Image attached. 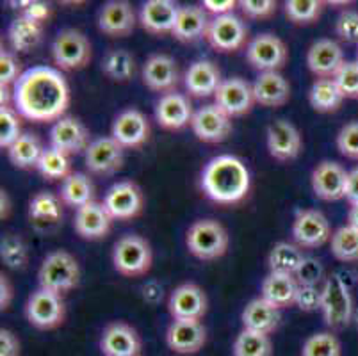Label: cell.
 <instances>
[{"mask_svg":"<svg viewBox=\"0 0 358 356\" xmlns=\"http://www.w3.org/2000/svg\"><path fill=\"white\" fill-rule=\"evenodd\" d=\"M80 282V266L73 255L64 250H55L48 253L38 271L40 289L50 290L64 296Z\"/></svg>","mask_w":358,"mask_h":356,"instance_id":"obj_3","label":"cell"},{"mask_svg":"<svg viewBox=\"0 0 358 356\" xmlns=\"http://www.w3.org/2000/svg\"><path fill=\"white\" fill-rule=\"evenodd\" d=\"M287 57L289 50L285 43L271 32L255 36L246 47V61L259 73L280 71L287 63Z\"/></svg>","mask_w":358,"mask_h":356,"instance_id":"obj_9","label":"cell"},{"mask_svg":"<svg viewBox=\"0 0 358 356\" xmlns=\"http://www.w3.org/2000/svg\"><path fill=\"white\" fill-rule=\"evenodd\" d=\"M207 43L220 54H232L248 47V25L236 13L210 18Z\"/></svg>","mask_w":358,"mask_h":356,"instance_id":"obj_10","label":"cell"},{"mask_svg":"<svg viewBox=\"0 0 358 356\" xmlns=\"http://www.w3.org/2000/svg\"><path fill=\"white\" fill-rule=\"evenodd\" d=\"M321 312L324 322L331 329H343L353 321V299L346 283L343 282V278H338V274H331L324 280Z\"/></svg>","mask_w":358,"mask_h":356,"instance_id":"obj_7","label":"cell"},{"mask_svg":"<svg viewBox=\"0 0 358 356\" xmlns=\"http://www.w3.org/2000/svg\"><path fill=\"white\" fill-rule=\"evenodd\" d=\"M102 73L113 83H129L136 73V59L125 48H113L102 59Z\"/></svg>","mask_w":358,"mask_h":356,"instance_id":"obj_40","label":"cell"},{"mask_svg":"<svg viewBox=\"0 0 358 356\" xmlns=\"http://www.w3.org/2000/svg\"><path fill=\"white\" fill-rule=\"evenodd\" d=\"M207 342V329L201 321H171L166 329V346L177 355H196Z\"/></svg>","mask_w":358,"mask_h":356,"instance_id":"obj_25","label":"cell"},{"mask_svg":"<svg viewBox=\"0 0 358 356\" xmlns=\"http://www.w3.org/2000/svg\"><path fill=\"white\" fill-rule=\"evenodd\" d=\"M91 145L90 130L86 129L79 118L64 116L59 122H55L50 129V146L68 157L86 153Z\"/></svg>","mask_w":358,"mask_h":356,"instance_id":"obj_20","label":"cell"},{"mask_svg":"<svg viewBox=\"0 0 358 356\" xmlns=\"http://www.w3.org/2000/svg\"><path fill=\"white\" fill-rule=\"evenodd\" d=\"M346 100L334 78H315L308 91V104L317 113H335Z\"/></svg>","mask_w":358,"mask_h":356,"instance_id":"obj_38","label":"cell"},{"mask_svg":"<svg viewBox=\"0 0 358 356\" xmlns=\"http://www.w3.org/2000/svg\"><path fill=\"white\" fill-rule=\"evenodd\" d=\"M24 312L29 325L34 326L36 329H41V332L59 328L66 318V306H64L63 296L45 289L34 290L29 296Z\"/></svg>","mask_w":358,"mask_h":356,"instance_id":"obj_8","label":"cell"},{"mask_svg":"<svg viewBox=\"0 0 358 356\" xmlns=\"http://www.w3.org/2000/svg\"><path fill=\"white\" fill-rule=\"evenodd\" d=\"M344 63L343 48L334 39H317L307 52V66L317 78H334Z\"/></svg>","mask_w":358,"mask_h":356,"instance_id":"obj_27","label":"cell"},{"mask_svg":"<svg viewBox=\"0 0 358 356\" xmlns=\"http://www.w3.org/2000/svg\"><path fill=\"white\" fill-rule=\"evenodd\" d=\"M102 204L115 221H130L145 208V192L132 180L116 182L107 189Z\"/></svg>","mask_w":358,"mask_h":356,"instance_id":"obj_11","label":"cell"},{"mask_svg":"<svg viewBox=\"0 0 358 356\" xmlns=\"http://www.w3.org/2000/svg\"><path fill=\"white\" fill-rule=\"evenodd\" d=\"M178 8L171 0H148L139 9V24L148 34H171L178 18Z\"/></svg>","mask_w":358,"mask_h":356,"instance_id":"obj_29","label":"cell"},{"mask_svg":"<svg viewBox=\"0 0 358 356\" xmlns=\"http://www.w3.org/2000/svg\"><path fill=\"white\" fill-rule=\"evenodd\" d=\"M357 61H358V48H357Z\"/></svg>","mask_w":358,"mask_h":356,"instance_id":"obj_64","label":"cell"},{"mask_svg":"<svg viewBox=\"0 0 358 356\" xmlns=\"http://www.w3.org/2000/svg\"><path fill=\"white\" fill-rule=\"evenodd\" d=\"M59 198L66 207L80 208L84 205L95 201V185L90 175L80 171H73L66 180L61 184Z\"/></svg>","mask_w":358,"mask_h":356,"instance_id":"obj_35","label":"cell"},{"mask_svg":"<svg viewBox=\"0 0 358 356\" xmlns=\"http://www.w3.org/2000/svg\"><path fill=\"white\" fill-rule=\"evenodd\" d=\"M22 134V116L18 111L13 106L0 107V148H11Z\"/></svg>","mask_w":358,"mask_h":356,"instance_id":"obj_47","label":"cell"},{"mask_svg":"<svg viewBox=\"0 0 358 356\" xmlns=\"http://www.w3.org/2000/svg\"><path fill=\"white\" fill-rule=\"evenodd\" d=\"M143 342L136 328L123 321L109 322L100 337V351L103 356H139Z\"/></svg>","mask_w":358,"mask_h":356,"instance_id":"obj_23","label":"cell"},{"mask_svg":"<svg viewBox=\"0 0 358 356\" xmlns=\"http://www.w3.org/2000/svg\"><path fill=\"white\" fill-rule=\"evenodd\" d=\"M125 161V148L110 136L93 139L84 153L86 169L93 175L107 176L120 171Z\"/></svg>","mask_w":358,"mask_h":356,"instance_id":"obj_17","label":"cell"},{"mask_svg":"<svg viewBox=\"0 0 358 356\" xmlns=\"http://www.w3.org/2000/svg\"><path fill=\"white\" fill-rule=\"evenodd\" d=\"M343 348L331 332H319L310 335L301 348V356H341Z\"/></svg>","mask_w":358,"mask_h":356,"instance_id":"obj_46","label":"cell"},{"mask_svg":"<svg viewBox=\"0 0 358 356\" xmlns=\"http://www.w3.org/2000/svg\"><path fill=\"white\" fill-rule=\"evenodd\" d=\"M210 18L203 8L198 6H184L178 11L177 24H175L173 36L180 43H198L201 39L207 38Z\"/></svg>","mask_w":358,"mask_h":356,"instance_id":"obj_32","label":"cell"},{"mask_svg":"<svg viewBox=\"0 0 358 356\" xmlns=\"http://www.w3.org/2000/svg\"><path fill=\"white\" fill-rule=\"evenodd\" d=\"M52 59L57 70L79 71L91 61V43L79 29H63L52 43Z\"/></svg>","mask_w":358,"mask_h":356,"instance_id":"obj_6","label":"cell"},{"mask_svg":"<svg viewBox=\"0 0 358 356\" xmlns=\"http://www.w3.org/2000/svg\"><path fill=\"white\" fill-rule=\"evenodd\" d=\"M38 171L43 176L45 180L48 182H61L63 184L68 176L71 175V164H70V157L66 153L59 152V150L45 148L43 155L40 159V164H38Z\"/></svg>","mask_w":358,"mask_h":356,"instance_id":"obj_41","label":"cell"},{"mask_svg":"<svg viewBox=\"0 0 358 356\" xmlns=\"http://www.w3.org/2000/svg\"><path fill=\"white\" fill-rule=\"evenodd\" d=\"M331 255L338 262H358V230L351 225L337 228L330 239Z\"/></svg>","mask_w":358,"mask_h":356,"instance_id":"obj_42","label":"cell"},{"mask_svg":"<svg viewBox=\"0 0 358 356\" xmlns=\"http://www.w3.org/2000/svg\"><path fill=\"white\" fill-rule=\"evenodd\" d=\"M194 109L191 104L189 97L184 93H173L162 94L155 104V122L159 127L169 132H177V130L191 127L193 122Z\"/></svg>","mask_w":358,"mask_h":356,"instance_id":"obj_19","label":"cell"},{"mask_svg":"<svg viewBox=\"0 0 358 356\" xmlns=\"http://www.w3.org/2000/svg\"><path fill=\"white\" fill-rule=\"evenodd\" d=\"M13 298H15V287H13L9 276L2 273L0 274V308H2V312L11 306Z\"/></svg>","mask_w":358,"mask_h":356,"instance_id":"obj_59","label":"cell"},{"mask_svg":"<svg viewBox=\"0 0 358 356\" xmlns=\"http://www.w3.org/2000/svg\"><path fill=\"white\" fill-rule=\"evenodd\" d=\"M138 18L132 6L125 0H110L100 8L96 25L109 38H127L134 32Z\"/></svg>","mask_w":358,"mask_h":356,"instance_id":"obj_22","label":"cell"},{"mask_svg":"<svg viewBox=\"0 0 358 356\" xmlns=\"http://www.w3.org/2000/svg\"><path fill=\"white\" fill-rule=\"evenodd\" d=\"M239 8L243 16L248 20H266L276 13V2L275 0H241Z\"/></svg>","mask_w":358,"mask_h":356,"instance_id":"obj_54","label":"cell"},{"mask_svg":"<svg viewBox=\"0 0 358 356\" xmlns=\"http://www.w3.org/2000/svg\"><path fill=\"white\" fill-rule=\"evenodd\" d=\"M8 38L13 50L18 54H27L40 45L41 38H43V25L18 15L9 24Z\"/></svg>","mask_w":358,"mask_h":356,"instance_id":"obj_37","label":"cell"},{"mask_svg":"<svg viewBox=\"0 0 358 356\" xmlns=\"http://www.w3.org/2000/svg\"><path fill=\"white\" fill-rule=\"evenodd\" d=\"M324 2L321 0H287L284 11L287 20L294 25H310L317 22L323 13Z\"/></svg>","mask_w":358,"mask_h":356,"instance_id":"obj_45","label":"cell"},{"mask_svg":"<svg viewBox=\"0 0 358 356\" xmlns=\"http://www.w3.org/2000/svg\"><path fill=\"white\" fill-rule=\"evenodd\" d=\"M298 287V280L292 274L269 273L260 287V296L278 310L289 308V306H294Z\"/></svg>","mask_w":358,"mask_h":356,"instance_id":"obj_34","label":"cell"},{"mask_svg":"<svg viewBox=\"0 0 358 356\" xmlns=\"http://www.w3.org/2000/svg\"><path fill=\"white\" fill-rule=\"evenodd\" d=\"M150 122L145 113L136 107L122 111L110 127V137L118 141L125 150H138L150 139Z\"/></svg>","mask_w":358,"mask_h":356,"instance_id":"obj_16","label":"cell"},{"mask_svg":"<svg viewBox=\"0 0 358 356\" xmlns=\"http://www.w3.org/2000/svg\"><path fill=\"white\" fill-rule=\"evenodd\" d=\"M52 15V9L50 6L45 4V2H38V0H31L24 13L20 16H25V18L32 20L36 24H41L43 25Z\"/></svg>","mask_w":358,"mask_h":356,"instance_id":"obj_57","label":"cell"},{"mask_svg":"<svg viewBox=\"0 0 358 356\" xmlns=\"http://www.w3.org/2000/svg\"><path fill=\"white\" fill-rule=\"evenodd\" d=\"M266 141H268L269 155L280 162L294 161L303 146L299 130L287 120L273 122L266 132Z\"/></svg>","mask_w":358,"mask_h":356,"instance_id":"obj_24","label":"cell"},{"mask_svg":"<svg viewBox=\"0 0 358 356\" xmlns=\"http://www.w3.org/2000/svg\"><path fill=\"white\" fill-rule=\"evenodd\" d=\"M207 308V294L193 282L180 283L169 294L168 312L175 321H201Z\"/></svg>","mask_w":358,"mask_h":356,"instance_id":"obj_13","label":"cell"},{"mask_svg":"<svg viewBox=\"0 0 358 356\" xmlns=\"http://www.w3.org/2000/svg\"><path fill=\"white\" fill-rule=\"evenodd\" d=\"M280 310L275 305L260 296V298L252 299L248 305L244 306L241 321H243V328L250 329V332L264 333V335H271L276 332L280 325Z\"/></svg>","mask_w":358,"mask_h":356,"instance_id":"obj_33","label":"cell"},{"mask_svg":"<svg viewBox=\"0 0 358 356\" xmlns=\"http://www.w3.org/2000/svg\"><path fill=\"white\" fill-rule=\"evenodd\" d=\"M348 173L343 166L334 161L319 162L312 171V191L323 201H338L346 198Z\"/></svg>","mask_w":358,"mask_h":356,"instance_id":"obj_21","label":"cell"},{"mask_svg":"<svg viewBox=\"0 0 358 356\" xmlns=\"http://www.w3.org/2000/svg\"><path fill=\"white\" fill-rule=\"evenodd\" d=\"M229 232L216 220H198L185 232V246L198 260L221 259L229 250Z\"/></svg>","mask_w":358,"mask_h":356,"instance_id":"obj_4","label":"cell"},{"mask_svg":"<svg viewBox=\"0 0 358 356\" xmlns=\"http://www.w3.org/2000/svg\"><path fill=\"white\" fill-rule=\"evenodd\" d=\"M141 298L148 305H159L164 298V287L157 280H146L141 287Z\"/></svg>","mask_w":358,"mask_h":356,"instance_id":"obj_58","label":"cell"},{"mask_svg":"<svg viewBox=\"0 0 358 356\" xmlns=\"http://www.w3.org/2000/svg\"><path fill=\"white\" fill-rule=\"evenodd\" d=\"M353 321H355V325L358 326V310H355V315H353Z\"/></svg>","mask_w":358,"mask_h":356,"instance_id":"obj_63","label":"cell"},{"mask_svg":"<svg viewBox=\"0 0 358 356\" xmlns=\"http://www.w3.org/2000/svg\"><path fill=\"white\" fill-rule=\"evenodd\" d=\"M13 107L29 122H59L70 107L66 78L57 68H29L13 86Z\"/></svg>","mask_w":358,"mask_h":356,"instance_id":"obj_1","label":"cell"},{"mask_svg":"<svg viewBox=\"0 0 358 356\" xmlns=\"http://www.w3.org/2000/svg\"><path fill=\"white\" fill-rule=\"evenodd\" d=\"M321 301H323V289L314 285H299L296 292L294 306H298L301 312H315L321 310Z\"/></svg>","mask_w":358,"mask_h":356,"instance_id":"obj_53","label":"cell"},{"mask_svg":"<svg viewBox=\"0 0 358 356\" xmlns=\"http://www.w3.org/2000/svg\"><path fill=\"white\" fill-rule=\"evenodd\" d=\"M334 80L343 91L344 98L358 100V61H346Z\"/></svg>","mask_w":358,"mask_h":356,"instance_id":"obj_48","label":"cell"},{"mask_svg":"<svg viewBox=\"0 0 358 356\" xmlns=\"http://www.w3.org/2000/svg\"><path fill=\"white\" fill-rule=\"evenodd\" d=\"M22 66L20 61L16 59V55L9 50L0 52V86L13 87L18 78L22 77Z\"/></svg>","mask_w":358,"mask_h":356,"instance_id":"obj_51","label":"cell"},{"mask_svg":"<svg viewBox=\"0 0 358 356\" xmlns=\"http://www.w3.org/2000/svg\"><path fill=\"white\" fill-rule=\"evenodd\" d=\"M255 104L266 109H278L285 106L291 98V84L280 71L259 73L253 83Z\"/></svg>","mask_w":358,"mask_h":356,"instance_id":"obj_31","label":"cell"},{"mask_svg":"<svg viewBox=\"0 0 358 356\" xmlns=\"http://www.w3.org/2000/svg\"><path fill=\"white\" fill-rule=\"evenodd\" d=\"M22 344L16 333L8 328L0 329V356H20Z\"/></svg>","mask_w":358,"mask_h":356,"instance_id":"obj_55","label":"cell"},{"mask_svg":"<svg viewBox=\"0 0 358 356\" xmlns=\"http://www.w3.org/2000/svg\"><path fill=\"white\" fill-rule=\"evenodd\" d=\"M292 239L301 250L321 248L331 239L330 221L317 208L298 211L292 221Z\"/></svg>","mask_w":358,"mask_h":356,"instance_id":"obj_12","label":"cell"},{"mask_svg":"<svg viewBox=\"0 0 358 356\" xmlns=\"http://www.w3.org/2000/svg\"><path fill=\"white\" fill-rule=\"evenodd\" d=\"M113 221L115 220L110 218L102 201L95 200L75 211L73 228L80 239L102 241L109 235Z\"/></svg>","mask_w":358,"mask_h":356,"instance_id":"obj_26","label":"cell"},{"mask_svg":"<svg viewBox=\"0 0 358 356\" xmlns=\"http://www.w3.org/2000/svg\"><path fill=\"white\" fill-rule=\"evenodd\" d=\"M9 214H11V201H9V194L2 189L0 191V218L2 220H8Z\"/></svg>","mask_w":358,"mask_h":356,"instance_id":"obj_61","label":"cell"},{"mask_svg":"<svg viewBox=\"0 0 358 356\" xmlns=\"http://www.w3.org/2000/svg\"><path fill=\"white\" fill-rule=\"evenodd\" d=\"M348 225H351V227L358 230V204L351 205L350 212H348Z\"/></svg>","mask_w":358,"mask_h":356,"instance_id":"obj_62","label":"cell"},{"mask_svg":"<svg viewBox=\"0 0 358 356\" xmlns=\"http://www.w3.org/2000/svg\"><path fill=\"white\" fill-rule=\"evenodd\" d=\"M191 130L198 141L207 145H220L232 134V118L227 116L216 104H207L194 111Z\"/></svg>","mask_w":358,"mask_h":356,"instance_id":"obj_14","label":"cell"},{"mask_svg":"<svg viewBox=\"0 0 358 356\" xmlns=\"http://www.w3.org/2000/svg\"><path fill=\"white\" fill-rule=\"evenodd\" d=\"M237 6H239V2H236V0H203L201 2V8L207 11V15H213V18L232 15Z\"/></svg>","mask_w":358,"mask_h":356,"instance_id":"obj_56","label":"cell"},{"mask_svg":"<svg viewBox=\"0 0 358 356\" xmlns=\"http://www.w3.org/2000/svg\"><path fill=\"white\" fill-rule=\"evenodd\" d=\"M335 34L346 43L358 45V11L357 9H344L335 22Z\"/></svg>","mask_w":358,"mask_h":356,"instance_id":"obj_49","label":"cell"},{"mask_svg":"<svg viewBox=\"0 0 358 356\" xmlns=\"http://www.w3.org/2000/svg\"><path fill=\"white\" fill-rule=\"evenodd\" d=\"M8 152L9 161L18 169H36L40 164V159L45 152L40 136L32 132H24L20 139L15 143Z\"/></svg>","mask_w":358,"mask_h":356,"instance_id":"obj_36","label":"cell"},{"mask_svg":"<svg viewBox=\"0 0 358 356\" xmlns=\"http://www.w3.org/2000/svg\"><path fill=\"white\" fill-rule=\"evenodd\" d=\"M63 200L50 191L36 192L29 201V221L40 232H48L63 221Z\"/></svg>","mask_w":358,"mask_h":356,"instance_id":"obj_30","label":"cell"},{"mask_svg":"<svg viewBox=\"0 0 358 356\" xmlns=\"http://www.w3.org/2000/svg\"><path fill=\"white\" fill-rule=\"evenodd\" d=\"M0 259L9 269H24L29 262V248L20 235L6 234L0 243Z\"/></svg>","mask_w":358,"mask_h":356,"instance_id":"obj_44","label":"cell"},{"mask_svg":"<svg viewBox=\"0 0 358 356\" xmlns=\"http://www.w3.org/2000/svg\"><path fill=\"white\" fill-rule=\"evenodd\" d=\"M223 80L220 68L210 59H198L184 73L185 91L193 98L214 97Z\"/></svg>","mask_w":358,"mask_h":356,"instance_id":"obj_28","label":"cell"},{"mask_svg":"<svg viewBox=\"0 0 358 356\" xmlns=\"http://www.w3.org/2000/svg\"><path fill=\"white\" fill-rule=\"evenodd\" d=\"M337 150L348 159L358 161V122H350L338 130Z\"/></svg>","mask_w":358,"mask_h":356,"instance_id":"obj_50","label":"cell"},{"mask_svg":"<svg viewBox=\"0 0 358 356\" xmlns=\"http://www.w3.org/2000/svg\"><path fill=\"white\" fill-rule=\"evenodd\" d=\"M252 187L250 171L234 155H217L201 171V189L205 196L220 205H236L248 196Z\"/></svg>","mask_w":358,"mask_h":356,"instance_id":"obj_2","label":"cell"},{"mask_svg":"<svg viewBox=\"0 0 358 356\" xmlns=\"http://www.w3.org/2000/svg\"><path fill=\"white\" fill-rule=\"evenodd\" d=\"M234 356H271L273 342L269 335L244 329L234 341Z\"/></svg>","mask_w":358,"mask_h":356,"instance_id":"obj_43","label":"cell"},{"mask_svg":"<svg viewBox=\"0 0 358 356\" xmlns=\"http://www.w3.org/2000/svg\"><path fill=\"white\" fill-rule=\"evenodd\" d=\"M143 84L154 93L168 94L177 91L180 84V71L178 64L168 54H152L141 68Z\"/></svg>","mask_w":358,"mask_h":356,"instance_id":"obj_15","label":"cell"},{"mask_svg":"<svg viewBox=\"0 0 358 356\" xmlns=\"http://www.w3.org/2000/svg\"><path fill=\"white\" fill-rule=\"evenodd\" d=\"M305 255L298 244L276 243L268 257L269 273H284L294 276L299 266L303 264Z\"/></svg>","mask_w":358,"mask_h":356,"instance_id":"obj_39","label":"cell"},{"mask_svg":"<svg viewBox=\"0 0 358 356\" xmlns=\"http://www.w3.org/2000/svg\"><path fill=\"white\" fill-rule=\"evenodd\" d=\"M154 264L152 246L145 237L138 234H127L120 237L113 248V267L125 278L145 276Z\"/></svg>","mask_w":358,"mask_h":356,"instance_id":"obj_5","label":"cell"},{"mask_svg":"<svg viewBox=\"0 0 358 356\" xmlns=\"http://www.w3.org/2000/svg\"><path fill=\"white\" fill-rule=\"evenodd\" d=\"M214 104L232 120L244 116L255 106L253 84L246 83L241 77L224 78L220 90L214 94Z\"/></svg>","mask_w":358,"mask_h":356,"instance_id":"obj_18","label":"cell"},{"mask_svg":"<svg viewBox=\"0 0 358 356\" xmlns=\"http://www.w3.org/2000/svg\"><path fill=\"white\" fill-rule=\"evenodd\" d=\"M346 200L351 205L358 204V168L351 169L348 173V184H346Z\"/></svg>","mask_w":358,"mask_h":356,"instance_id":"obj_60","label":"cell"},{"mask_svg":"<svg viewBox=\"0 0 358 356\" xmlns=\"http://www.w3.org/2000/svg\"><path fill=\"white\" fill-rule=\"evenodd\" d=\"M294 278L298 280L299 285H314L317 287L319 283L324 282V267L323 264L315 259H307L305 257L303 264L299 266L298 273L294 274Z\"/></svg>","mask_w":358,"mask_h":356,"instance_id":"obj_52","label":"cell"}]
</instances>
